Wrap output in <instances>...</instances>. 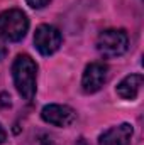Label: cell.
<instances>
[{"mask_svg":"<svg viewBox=\"0 0 144 145\" xmlns=\"http://www.w3.org/2000/svg\"><path fill=\"white\" fill-rule=\"evenodd\" d=\"M12 76L19 95L26 101H31L37 89V64L34 63V59L27 54L17 56V59L12 64Z\"/></svg>","mask_w":144,"mask_h":145,"instance_id":"obj_1","label":"cell"},{"mask_svg":"<svg viewBox=\"0 0 144 145\" xmlns=\"http://www.w3.org/2000/svg\"><path fill=\"white\" fill-rule=\"evenodd\" d=\"M29 29L27 15L19 8H9L0 14V36L5 40L19 42Z\"/></svg>","mask_w":144,"mask_h":145,"instance_id":"obj_2","label":"cell"},{"mask_svg":"<svg viewBox=\"0 0 144 145\" xmlns=\"http://www.w3.org/2000/svg\"><path fill=\"white\" fill-rule=\"evenodd\" d=\"M129 47L127 34L120 29H107L100 32L97 39V51L104 57H117L122 56Z\"/></svg>","mask_w":144,"mask_h":145,"instance_id":"obj_3","label":"cell"},{"mask_svg":"<svg viewBox=\"0 0 144 145\" xmlns=\"http://www.w3.org/2000/svg\"><path fill=\"white\" fill-rule=\"evenodd\" d=\"M61 32L54 27V25H49V24H41L36 29V34H34V46L39 51V54L42 56H51L54 54L59 46H61Z\"/></svg>","mask_w":144,"mask_h":145,"instance_id":"obj_4","label":"cell"},{"mask_svg":"<svg viewBox=\"0 0 144 145\" xmlns=\"http://www.w3.org/2000/svg\"><path fill=\"white\" fill-rule=\"evenodd\" d=\"M108 78V68L104 63H90L85 72H83V78H81V88L85 93L92 95V93H97L107 81Z\"/></svg>","mask_w":144,"mask_h":145,"instance_id":"obj_5","label":"cell"},{"mask_svg":"<svg viewBox=\"0 0 144 145\" xmlns=\"http://www.w3.org/2000/svg\"><path fill=\"white\" fill-rule=\"evenodd\" d=\"M41 118L54 127H70L76 120V113L68 105H46L41 110Z\"/></svg>","mask_w":144,"mask_h":145,"instance_id":"obj_6","label":"cell"},{"mask_svg":"<svg viewBox=\"0 0 144 145\" xmlns=\"http://www.w3.org/2000/svg\"><path fill=\"white\" fill-rule=\"evenodd\" d=\"M132 127L129 123H120L117 127L108 128L107 132H104L98 137V144L100 145H129L132 138Z\"/></svg>","mask_w":144,"mask_h":145,"instance_id":"obj_7","label":"cell"},{"mask_svg":"<svg viewBox=\"0 0 144 145\" xmlns=\"http://www.w3.org/2000/svg\"><path fill=\"white\" fill-rule=\"evenodd\" d=\"M143 86V74H129L126 76L119 86H117V95L124 100H136Z\"/></svg>","mask_w":144,"mask_h":145,"instance_id":"obj_8","label":"cell"},{"mask_svg":"<svg viewBox=\"0 0 144 145\" xmlns=\"http://www.w3.org/2000/svg\"><path fill=\"white\" fill-rule=\"evenodd\" d=\"M49 2L51 0H27L29 7H32V8H44Z\"/></svg>","mask_w":144,"mask_h":145,"instance_id":"obj_9","label":"cell"},{"mask_svg":"<svg viewBox=\"0 0 144 145\" xmlns=\"http://www.w3.org/2000/svg\"><path fill=\"white\" fill-rule=\"evenodd\" d=\"M5 56H7V46H5V39L0 36V61H2V59H5Z\"/></svg>","mask_w":144,"mask_h":145,"instance_id":"obj_10","label":"cell"},{"mask_svg":"<svg viewBox=\"0 0 144 145\" xmlns=\"http://www.w3.org/2000/svg\"><path fill=\"white\" fill-rule=\"evenodd\" d=\"M7 140V132H5V128L0 125V144H3Z\"/></svg>","mask_w":144,"mask_h":145,"instance_id":"obj_11","label":"cell"},{"mask_svg":"<svg viewBox=\"0 0 144 145\" xmlns=\"http://www.w3.org/2000/svg\"><path fill=\"white\" fill-rule=\"evenodd\" d=\"M78 145H87V142H85V138H80V140H78Z\"/></svg>","mask_w":144,"mask_h":145,"instance_id":"obj_12","label":"cell"}]
</instances>
